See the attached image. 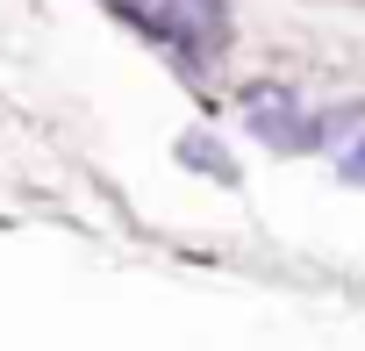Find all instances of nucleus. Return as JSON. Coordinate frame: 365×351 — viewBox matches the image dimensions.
<instances>
[{
	"instance_id": "1",
	"label": "nucleus",
	"mask_w": 365,
	"mask_h": 351,
	"mask_svg": "<svg viewBox=\"0 0 365 351\" xmlns=\"http://www.w3.org/2000/svg\"><path fill=\"white\" fill-rule=\"evenodd\" d=\"M179 158H187L194 172H215V180H230V187H237V165H230V158H215V143H208L201 129H194V136H179Z\"/></svg>"
},
{
	"instance_id": "2",
	"label": "nucleus",
	"mask_w": 365,
	"mask_h": 351,
	"mask_svg": "<svg viewBox=\"0 0 365 351\" xmlns=\"http://www.w3.org/2000/svg\"><path fill=\"white\" fill-rule=\"evenodd\" d=\"M344 180H351V187H365V143H358V151H344Z\"/></svg>"
}]
</instances>
